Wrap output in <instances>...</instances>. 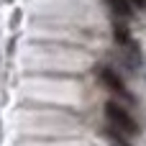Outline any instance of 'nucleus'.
Listing matches in <instances>:
<instances>
[{"label": "nucleus", "mask_w": 146, "mask_h": 146, "mask_svg": "<svg viewBox=\"0 0 146 146\" xmlns=\"http://www.w3.org/2000/svg\"><path fill=\"white\" fill-rule=\"evenodd\" d=\"M105 118H108L110 128L118 131V133H123V136H139V131H141L139 123H136V118L126 108H121L115 100H108L105 103Z\"/></svg>", "instance_id": "1"}, {"label": "nucleus", "mask_w": 146, "mask_h": 146, "mask_svg": "<svg viewBox=\"0 0 146 146\" xmlns=\"http://www.w3.org/2000/svg\"><path fill=\"white\" fill-rule=\"evenodd\" d=\"M100 80H103V85L110 90V95H118V98H123V100H131L128 87H126V82L121 80L118 72H113L110 67H103V69H100Z\"/></svg>", "instance_id": "2"}, {"label": "nucleus", "mask_w": 146, "mask_h": 146, "mask_svg": "<svg viewBox=\"0 0 146 146\" xmlns=\"http://www.w3.org/2000/svg\"><path fill=\"white\" fill-rule=\"evenodd\" d=\"M105 3H108V8H110L118 18H131V15H133V8H131L128 0H105Z\"/></svg>", "instance_id": "3"}, {"label": "nucleus", "mask_w": 146, "mask_h": 146, "mask_svg": "<svg viewBox=\"0 0 146 146\" xmlns=\"http://www.w3.org/2000/svg\"><path fill=\"white\" fill-rule=\"evenodd\" d=\"M113 31H115V41H118L121 46H128V44L133 41V38H131V33H128V28H126L123 23H115V28H113Z\"/></svg>", "instance_id": "4"}, {"label": "nucleus", "mask_w": 146, "mask_h": 146, "mask_svg": "<svg viewBox=\"0 0 146 146\" xmlns=\"http://www.w3.org/2000/svg\"><path fill=\"white\" fill-rule=\"evenodd\" d=\"M131 3V8H136V10H146V0H128Z\"/></svg>", "instance_id": "5"}]
</instances>
